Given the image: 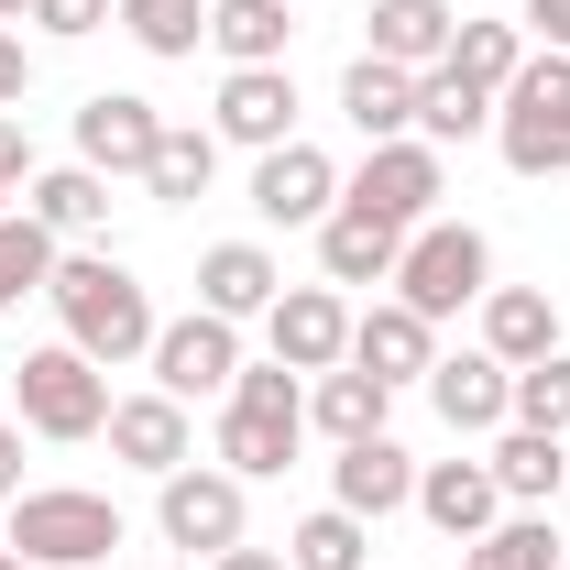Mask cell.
<instances>
[{"label": "cell", "mask_w": 570, "mask_h": 570, "mask_svg": "<svg viewBox=\"0 0 570 570\" xmlns=\"http://www.w3.org/2000/svg\"><path fill=\"white\" fill-rule=\"evenodd\" d=\"M275 296H285V275H275L264 242H219L209 264H198V307H209V318H264Z\"/></svg>", "instance_id": "obj_17"}, {"label": "cell", "mask_w": 570, "mask_h": 570, "mask_svg": "<svg viewBox=\"0 0 570 570\" xmlns=\"http://www.w3.org/2000/svg\"><path fill=\"white\" fill-rule=\"evenodd\" d=\"M285 549H296L285 570H362V549H373V538H362V515H341V504H330V515H307Z\"/></svg>", "instance_id": "obj_35"}, {"label": "cell", "mask_w": 570, "mask_h": 570, "mask_svg": "<svg viewBox=\"0 0 570 570\" xmlns=\"http://www.w3.org/2000/svg\"><path fill=\"white\" fill-rule=\"evenodd\" d=\"M384 406H395V384H373V373H318V395H307V417L330 428V439H341V450H352V439H384Z\"/></svg>", "instance_id": "obj_27"}, {"label": "cell", "mask_w": 570, "mask_h": 570, "mask_svg": "<svg viewBox=\"0 0 570 570\" xmlns=\"http://www.w3.org/2000/svg\"><path fill=\"white\" fill-rule=\"evenodd\" d=\"M33 187V142H22V121L0 110V198H22Z\"/></svg>", "instance_id": "obj_37"}, {"label": "cell", "mask_w": 570, "mask_h": 570, "mask_svg": "<svg viewBox=\"0 0 570 570\" xmlns=\"http://www.w3.org/2000/svg\"><path fill=\"white\" fill-rule=\"evenodd\" d=\"M296 121V77L285 67H230V88H219V142H253V154H275V142Z\"/></svg>", "instance_id": "obj_13"}, {"label": "cell", "mask_w": 570, "mask_h": 570, "mask_svg": "<svg viewBox=\"0 0 570 570\" xmlns=\"http://www.w3.org/2000/svg\"><path fill=\"white\" fill-rule=\"evenodd\" d=\"M33 219H45V230H99V219H110V176H99V165L33 176Z\"/></svg>", "instance_id": "obj_29"}, {"label": "cell", "mask_w": 570, "mask_h": 570, "mask_svg": "<svg viewBox=\"0 0 570 570\" xmlns=\"http://www.w3.org/2000/svg\"><path fill=\"white\" fill-rule=\"evenodd\" d=\"M0 549L11 560H45V570H99L121 549V504L110 494H22V515H11Z\"/></svg>", "instance_id": "obj_5"}, {"label": "cell", "mask_w": 570, "mask_h": 570, "mask_svg": "<svg viewBox=\"0 0 570 570\" xmlns=\"http://www.w3.org/2000/svg\"><path fill=\"white\" fill-rule=\"evenodd\" d=\"M504 417L515 428H549V439H570V362H515V395H504Z\"/></svg>", "instance_id": "obj_34"}, {"label": "cell", "mask_w": 570, "mask_h": 570, "mask_svg": "<svg viewBox=\"0 0 570 570\" xmlns=\"http://www.w3.org/2000/svg\"><path fill=\"white\" fill-rule=\"evenodd\" d=\"M209 165H219V132H176V121H165L142 187H154V198H209Z\"/></svg>", "instance_id": "obj_32"}, {"label": "cell", "mask_w": 570, "mask_h": 570, "mask_svg": "<svg viewBox=\"0 0 570 570\" xmlns=\"http://www.w3.org/2000/svg\"><path fill=\"white\" fill-rule=\"evenodd\" d=\"M0 570H22V560H11V549H0Z\"/></svg>", "instance_id": "obj_43"}, {"label": "cell", "mask_w": 570, "mask_h": 570, "mask_svg": "<svg viewBox=\"0 0 570 570\" xmlns=\"http://www.w3.org/2000/svg\"><path fill=\"white\" fill-rule=\"evenodd\" d=\"M230 373H242V330L230 318H176V330H154V384L187 406V395H230Z\"/></svg>", "instance_id": "obj_8"}, {"label": "cell", "mask_w": 570, "mask_h": 570, "mask_svg": "<svg viewBox=\"0 0 570 570\" xmlns=\"http://www.w3.org/2000/svg\"><path fill=\"white\" fill-rule=\"evenodd\" d=\"M209 570H285V560H275V549H219Z\"/></svg>", "instance_id": "obj_41"}, {"label": "cell", "mask_w": 570, "mask_h": 570, "mask_svg": "<svg viewBox=\"0 0 570 570\" xmlns=\"http://www.w3.org/2000/svg\"><path fill=\"white\" fill-rule=\"evenodd\" d=\"M110 11H121V0H33V22H45L56 45H77V33H99Z\"/></svg>", "instance_id": "obj_36"}, {"label": "cell", "mask_w": 570, "mask_h": 570, "mask_svg": "<svg viewBox=\"0 0 570 570\" xmlns=\"http://www.w3.org/2000/svg\"><path fill=\"white\" fill-rule=\"evenodd\" d=\"M154 142H165V121H154V99H132V88H99L77 110V165H99V176H142Z\"/></svg>", "instance_id": "obj_11"}, {"label": "cell", "mask_w": 570, "mask_h": 570, "mask_svg": "<svg viewBox=\"0 0 570 570\" xmlns=\"http://www.w3.org/2000/svg\"><path fill=\"white\" fill-rule=\"evenodd\" d=\"M45 285H56V230L33 209H0V307H22Z\"/></svg>", "instance_id": "obj_28"}, {"label": "cell", "mask_w": 570, "mask_h": 570, "mask_svg": "<svg viewBox=\"0 0 570 570\" xmlns=\"http://www.w3.org/2000/svg\"><path fill=\"white\" fill-rule=\"evenodd\" d=\"M483 352H494L504 373H515V362H549L560 352V307H549L538 285H494V296H483Z\"/></svg>", "instance_id": "obj_19"}, {"label": "cell", "mask_w": 570, "mask_h": 570, "mask_svg": "<svg viewBox=\"0 0 570 570\" xmlns=\"http://www.w3.org/2000/svg\"><path fill=\"white\" fill-rule=\"evenodd\" d=\"M341 198V165L318 154V142H275L264 165H253V209L275 219V230H307V219H330Z\"/></svg>", "instance_id": "obj_10"}, {"label": "cell", "mask_w": 570, "mask_h": 570, "mask_svg": "<svg viewBox=\"0 0 570 570\" xmlns=\"http://www.w3.org/2000/svg\"><path fill=\"white\" fill-rule=\"evenodd\" d=\"M341 209H373V219H395V230H417L439 209V142H373L362 176L341 187Z\"/></svg>", "instance_id": "obj_7"}, {"label": "cell", "mask_w": 570, "mask_h": 570, "mask_svg": "<svg viewBox=\"0 0 570 570\" xmlns=\"http://www.w3.org/2000/svg\"><path fill=\"white\" fill-rule=\"evenodd\" d=\"M341 110H352L362 142H406V121H417V77L384 67V56H352V77H341Z\"/></svg>", "instance_id": "obj_20"}, {"label": "cell", "mask_w": 570, "mask_h": 570, "mask_svg": "<svg viewBox=\"0 0 570 570\" xmlns=\"http://www.w3.org/2000/svg\"><path fill=\"white\" fill-rule=\"evenodd\" d=\"M121 33H132L142 56H198L209 0H121Z\"/></svg>", "instance_id": "obj_31"}, {"label": "cell", "mask_w": 570, "mask_h": 570, "mask_svg": "<svg viewBox=\"0 0 570 570\" xmlns=\"http://www.w3.org/2000/svg\"><path fill=\"white\" fill-rule=\"evenodd\" d=\"M0 494H22V428H0Z\"/></svg>", "instance_id": "obj_40"}, {"label": "cell", "mask_w": 570, "mask_h": 570, "mask_svg": "<svg viewBox=\"0 0 570 570\" xmlns=\"http://www.w3.org/2000/svg\"><path fill=\"white\" fill-rule=\"evenodd\" d=\"M461 570H560V538H549V515H494Z\"/></svg>", "instance_id": "obj_30"}, {"label": "cell", "mask_w": 570, "mask_h": 570, "mask_svg": "<svg viewBox=\"0 0 570 570\" xmlns=\"http://www.w3.org/2000/svg\"><path fill=\"white\" fill-rule=\"evenodd\" d=\"M296 428H307V395H296V373L264 362V373H230V417H219V461L242 472V483H264L296 461Z\"/></svg>", "instance_id": "obj_3"}, {"label": "cell", "mask_w": 570, "mask_h": 570, "mask_svg": "<svg viewBox=\"0 0 570 570\" xmlns=\"http://www.w3.org/2000/svg\"><path fill=\"white\" fill-rule=\"evenodd\" d=\"M285 0H209V45L230 67H285Z\"/></svg>", "instance_id": "obj_25"}, {"label": "cell", "mask_w": 570, "mask_h": 570, "mask_svg": "<svg viewBox=\"0 0 570 570\" xmlns=\"http://www.w3.org/2000/svg\"><path fill=\"white\" fill-rule=\"evenodd\" d=\"M417 504H428V527H439V538H461V549H472V538H483V527H494V472H483V461H428L417 472Z\"/></svg>", "instance_id": "obj_18"}, {"label": "cell", "mask_w": 570, "mask_h": 570, "mask_svg": "<svg viewBox=\"0 0 570 570\" xmlns=\"http://www.w3.org/2000/svg\"><path fill=\"white\" fill-rule=\"evenodd\" d=\"M56 318H67V341L88 362H132L154 352V296H142L132 264H110V253H77V264H56Z\"/></svg>", "instance_id": "obj_1"}, {"label": "cell", "mask_w": 570, "mask_h": 570, "mask_svg": "<svg viewBox=\"0 0 570 570\" xmlns=\"http://www.w3.org/2000/svg\"><path fill=\"white\" fill-rule=\"evenodd\" d=\"M352 362L362 373H373V384H406V373H428V318L417 307H406V296H395V307H373V318H352Z\"/></svg>", "instance_id": "obj_24"}, {"label": "cell", "mask_w": 570, "mask_h": 570, "mask_svg": "<svg viewBox=\"0 0 570 570\" xmlns=\"http://www.w3.org/2000/svg\"><path fill=\"white\" fill-rule=\"evenodd\" d=\"M362 22H373V45H362V56H384V67H406V77H428L439 56H450V33H461V22H450V0H373Z\"/></svg>", "instance_id": "obj_15"}, {"label": "cell", "mask_w": 570, "mask_h": 570, "mask_svg": "<svg viewBox=\"0 0 570 570\" xmlns=\"http://www.w3.org/2000/svg\"><path fill=\"white\" fill-rule=\"evenodd\" d=\"M450 67L504 99V77L527 67V33H515V22H461V33H450Z\"/></svg>", "instance_id": "obj_33"}, {"label": "cell", "mask_w": 570, "mask_h": 570, "mask_svg": "<svg viewBox=\"0 0 570 570\" xmlns=\"http://www.w3.org/2000/svg\"><path fill=\"white\" fill-rule=\"evenodd\" d=\"M483 472H494V494H504V504H549V494L570 483V439H549V428H504Z\"/></svg>", "instance_id": "obj_21"}, {"label": "cell", "mask_w": 570, "mask_h": 570, "mask_svg": "<svg viewBox=\"0 0 570 570\" xmlns=\"http://www.w3.org/2000/svg\"><path fill=\"white\" fill-rule=\"evenodd\" d=\"M494 142L515 176H560L570 165V56H527L494 99Z\"/></svg>", "instance_id": "obj_2"}, {"label": "cell", "mask_w": 570, "mask_h": 570, "mask_svg": "<svg viewBox=\"0 0 570 570\" xmlns=\"http://www.w3.org/2000/svg\"><path fill=\"white\" fill-rule=\"evenodd\" d=\"M494 275V242L472 230V219H417L406 230V264H395V296L417 307V318H450V307H472Z\"/></svg>", "instance_id": "obj_4"}, {"label": "cell", "mask_w": 570, "mask_h": 570, "mask_svg": "<svg viewBox=\"0 0 570 570\" xmlns=\"http://www.w3.org/2000/svg\"><path fill=\"white\" fill-rule=\"evenodd\" d=\"M22 428H45V439H99L110 428V384H99V362L56 341V352H22Z\"/></svg>", "instance_id": "obj_6"}, {"label": "cell", "mask_w": 570, "mask_h": 570, "mask_svg": "<svg viewBox=\"0 0 570 570\" xmlns=\"http://www.w3.org/2000/svg\"><path fill=\"white\" fill-rule=\"evenodd\" d=\"M483 121H494V88H472V77L439 56V67L417 77V132H428V142H472Z\"/></svg>", "instance_id": "obj_26"}, {"label": "cell", "mask_w": 570, "mask_h": 570, "mask_svg": "<svg viewBox=\"0 0 570 570\" xmlns=\"http://www.w3.org/2000/svg\"><path fill=\"white\" fill-rule=\"evenodd\" d=\"M264 330H275V362L285 373H341L352 362V307L330 296V285H296L264 307Z\"/></svg>", "instance_id": "obj_9"}, {"label": "cell", "mask_w": 570, "mask_h": 570, "mask_svg": "<svg viewBox=\"0 0 570 570\" xmlns=\"http://www.w3.org/2000/svg\"><path fill=\"white\" fill-rule=\"evenodd\" d=\"M560 570H570V560H560Z\"/></svg>", "instance_id": "obj_44"}, {"label": "cell", "mask_w": 570, "mask_h": 570, "mask_svg": "<svg viewBox=\"0 0 570 570\" xmlns=\"http://www.w3.org/2000/svg\"><path fill=\"white\" fill-rule=\"evenodd\" d=\"M527 22H538V45H549V56H570V0H527Z\"/></svg>", "instance_id": "obj_39"}, {"label": "cell", "mask_w": 570, "mask_h": 570, "mask_svg": "<svg viewBox=\"0 0 570 570\" xmlns=\"http://www.w3.org/2000/svg\"><path fill=\"white\" fill-rule=\"evenodd\" d=\"M110 450H121L132 472H154V483L187 472V406H176L165 384H154V395H121V406H110Z\"/></svg>", "instance_id": "obj_14"}, {"label": "cell", "mask_w": 570, "mask_h": 570, "mask_svg": "<svg viewBox=\"0 0 570 570\" xmlns=\"http://www.w3.org/2000/svg\"><path fill=\"white\" fill-rule=\"evenodd\" d=\"M165 538L176 549H242V472H165Z\"/></svg>", "instance_id": "obj_12"}, {"label": "cell", "mask_w": 570, "mask_h": 570, "mask_svg": "<svg viewBox=\"0 0 570 570\" xmlns=\"http://www.w3.org/2000/svg\"><path fill=\"white\" fill-rule=\"evenodd\" d=\"M395 504H417V461L395 439H352L341 450V515H395Z\"/></svg>", "instance_id": "obj_23"}, {"label": "cell", "mask_w": 570, "mask_h": 570, "mask_svg": "<svg viewBox=\"0 0 570 570\" xmlns=\"http://www.w3.org/2000/svg\"><path fill=\"white\" fill-rule=\"evenodd\" d=\"M428 395H439V417H450V428H504L515 373H504L494 352H461V362H428Z\"/></svg>", "instance_id": "obj_22"}, {"label": "cell", "mask_w": 570, "mask_h": 570, "mask_svg": "<svg viewBox=\"0 0 570 570\" xmlns=\"http://www.w3.org/2000/svg\"><path fill=\"white\" fill-rule=\"evenodd\" d=\"M11 11H33V0H0V22H11Z\"/></svg>", "instance_id": "obj_42"}, {"label": "cell", "mask_w": 570, "mask_h": 570, "mask_svg": "<svg viewBox=\"0 0 570 570\" xmlns=\"http://www.w3.org/2000/svg\"><path fill=\"white\" fill-rule=\"evenodd\" d=\"M22 88H33V56H22V33H11V22H0V110H11V99H22Z\"/></svg>", "instance_id": "obj_38"}, {"label": "cell", "mask_w": 570, "mask_h": 570, "mask_svg": "<svg viewBox=\"0 0 570 570\" xmlns=\"http://www.w3.org/2000/svg\"><path fill=\"white\" fill-rule=\"evenodd\" d=\"M318 264H330V285H373V275L406 264V230L373 219V209H330L318 219Z\"/></svg>", "instance_id": "obj_16"}]
</instances>
